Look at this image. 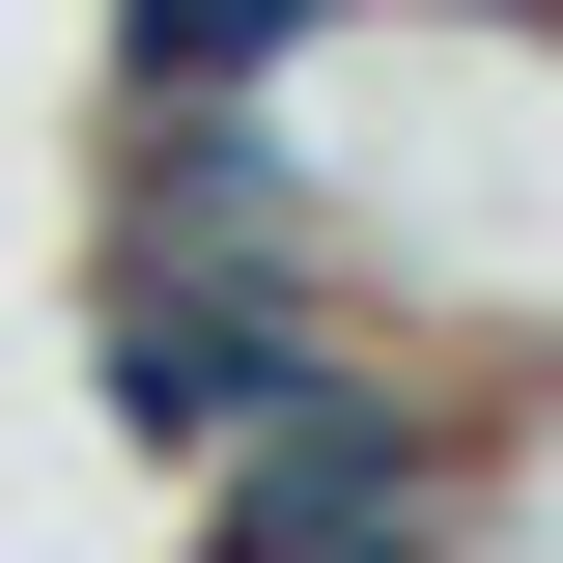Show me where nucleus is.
<instances>
[{
  "label": "nucleus",
  "mask_w": 563,
  "mask_h": 563,
  "mask_svg": "<svg viewBox=\"0 0 563 563\" xmlns=\"http://www.w3.org/2000/svg\"><path fill=\"white\" fill-rule=\"evenodd\" d=\"M479 451H507V366H339L310 422L198 451V563H451L479 536Z\"/></svg>",
  "instance_id": "f257e3e1"
}]
</instances>
